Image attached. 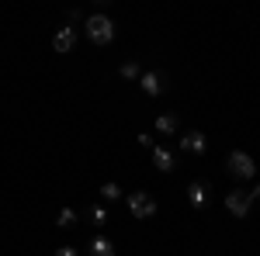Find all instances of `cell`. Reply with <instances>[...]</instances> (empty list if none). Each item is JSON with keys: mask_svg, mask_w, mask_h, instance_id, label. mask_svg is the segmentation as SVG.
<instances>
[{"mask_svg": "<svg viewBox=\"0 0 260 256\" xmlns=\"http://www.w3.org/2000/svg\"><path fill=\"white\" fill-rule=\"evenodd\" d=\"M208 180H191L187 184V201H191V208H205L208 204Z\"/></svg>", "mask_w": 260, "mask_h": 256, "instance_id": "6", "label": "cell"}, {"mask_svg": "<svg viewBox=\"0 0 260 256\" xmlns=\"http://www.w3.org/2000/svg\"><path fill=\"white\" fill-rule=\"evenodd\" d=\"M139 87H142V94H146V97H160L163 90H167V77L156 73V69H146V73L139 77Z\"/></svg>", "mask_w": 260, "mask_h": 256, "instance_id": "5", "label": "cell"}, {"mask_svg": "<svg viewBox=\"0 0 260 256\" xmlns=\"http://www.w3.org/2000/svg\"><path fill=\"white\" fill-rule=\"evenodd\" d=\"M225 208H229L236 218H246V215H250V208H253V197H250V191L236 187V191L225 194Z\"/></svg>", "mask_w": 260, "mask_h": 256, "instance_id": "3", "label": "cell"}, {"mask_svg": "<svg viewBox=\"0 0 260 256\" xmlns=\"http://www.w3.org/2000/svg\"><path fill=\"white\" fill-rule=\"evenodd\" d=\"M250 197H253V201H260V184L253 187V191H250Z\"/></svg>", "mask_w": 260, "mask_h": 256, "instance_id": "18", "label": "cell"}, {"mask_svg": "<svg viewBox=\"0 0 260 256\" xmlns=\"http://www.w3.org/2000/svg\"><path fill=\"white\" fill-rule=\"evenodd\" d=\"M153 163H156L160 173H174V170H177V156H174L167 145H153Z\"/></svg>", "mask_w": 260, "mask_h": 256, "instance_id": "7", "label": "cell"}, {"mask_svg": "<svg viewBox=\"0 0 260 256\" xmlns=\"http://www.w3.org/2000/svg\"><path fill=\"white\" fill-rule=\"evenodd\" d=\"M121 77L125 80H139L142 73H139V62H121Z\"/></svg>", "mask_w": 260, "mask_h": 256, "instance_id": "14", "label": "cell"}, {"mask_svg": "<svg viewBox=\"0 0 260 256\" xmlns=\"http://www.w3.org/2000/svg\"><path fill=\"white\" fill-rule=\"evenodd\" d=\"M225 166H229V173H233L236 180H250L253 173H257L253 156H250V153H243V149H233V153H229V159H225Z\"/></svg>", "mask_w": 260, "mask_h": 256, "instance_id": "2", "label": "cell"}, {"mask_svg": "<svg viewBox=\"0 0 260 256\" xmlns=\"http://www.w3.org/2000/svg\"><path fill=\"white\" fill-rule=\"evenodd\" d=\"M73 45H77V28H73V24L59 28V31H56V39H52V49H56V52H70Z\"/></svg>", "mask_w": 260, "mask_h": 256, "instance_id": "8", "label": "cell"}, {"mask_svg": "<svg viewBox=\"0 0 260 256\" xmlns=\"http://www.w3.org/2000/svg\"><path fill=\"white\" fill-rule=\"evenodd\" d=\"M139 145H142V149H153V135H146V132H142V135H139Z\"/></svg>", "mask_w": 260, "mask_h": 256, "instance_id": "17", "label": "cell"}, {"mask_svg": "<svg viewBox=\"0 0 260 256\" xmlns=\"http://www.w3.org/2000/svg\"><path fill=\"white\" fill-rule=\"evenodd\" d=\"M180 149H184V153L201 156V153H205V135H201V132H187V135L180 138Z\"/></svg>", "mask_w": 260, "mask_h": 256, "instance_id": "9", "label": "cell"}, {"mask_svg": "<svg viewBox=\"0 0 260 256\" xmlns=\"http://www.w3.org/2000/svg\"><path fill=\"white\" fill-rule=\"evenodd\" d=\"M87 253H90V256H115V246H111V239L98 236V239H90V246H87Z\"/></svg>", "mask_w": 260, "mask_h": 256, "instance_id": "10", "label": "cell"}, {"mask_svg": "<svg viewBox=\"0 0 260 256\" xmlns=\"http://www.w3.org/2000/svg\"><path fill=\"white\" fill-rule=\"evenodd\" d=\"M98 194L104 197V201H118V197H121V187H118V184H101Z\"/></svg>", "mask_w": 260, "mask_h": 256, "instance_id": "13", "label": "cell"}, {"mask_svg": "<svg viewBox=\"0 0 260 256\" xmlns=\"http://www.w3.org/2000/svg\"><path fill=\"white\" fill-rule=\"evenodd\" d=\"M83 215L94 218V225H104V222H108V208H87Z\"/></svg>", "mask_w": 260, "mask_h": 256, "instance_id": "15", "label": "cell"}, {"mask_svg": "<svg viewBox=\"0 0 260 256\" xmlns=\"http://www.w3.org/2000/svg\"><path fill=\"white\" fill-rule=\"evenodd\" d=\"M87 39L94 45H111L115 42V21L108 14H90L87 18Z\"/></svg>", "mask_w": 260, "mask_h": 256, "instance_id": "1", "label": "cell"}, {"mask_svg": "<svg viewBox=\"0 0 260 256\" xmlns=\"http://www.w3.org/2000/svg\"><path fill=\"white\" fill-rule=\"evenodd\" d=\"M128 211L136 218H153L156 215V201H153V194H146V191H136V194H128Z\"/></svg>", "mask_w": 260, "mask_h": 256, "instance_id": "4", "label": "cell"}, {"mask_svg": "<svg viewBox=\"0 0 260 256\" xmlns=\"http://www.w3.org/2000/svg\"><path fill=\"white\" fill-rule=\"evenodd\" d=\"M156 132L160 135H174L177 132V115H160L156 118Z\"/></svg>", "mask_w": 260, "mask_h": 256, "instance_id": "11", "label": "cell"}, {"mask_svg": "<svg viewBox=\"0 0 260 256\" xmlns=\"http://www.w3.org/2000/svg\"><path fill=\"white\" fill-rule=\"evenodd\" d=\"M77 218H80V211H73V208H62L59 218H56V225H59V229H70V225H73Z\"/></svg>", "mask_w": 260, "mask_h": 256, "instance_id": "12", "label": "cell"}, {"mask_svg": "<svg viewBox=\"0 0 260 256\" xmlns=\"http://www.w3.org/2000/svg\"><path fill=\"white\" fill-rule=\"evenodd\" d=\"M56 256H80V253H77V246H59Z\"/></svg>", "mask_w": 260, "mask_h": 256, "instance_id": "16", "label": "cell"}]
</instances>
